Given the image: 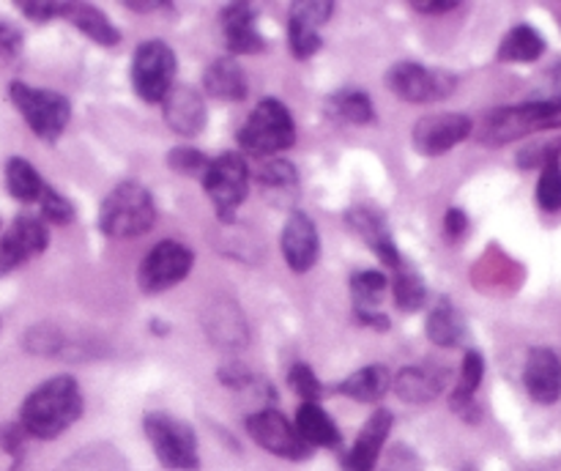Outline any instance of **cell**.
I'll use <instances>...</instances> for the list:
<instances>
[{"label": "cell", "mask_w": 561, "mask_h": 471, "mask_svg": "<svg viewBox=\"0 0 561 471\" xmlns=\"http://www.w3.org/2000/svg\"><path fill=\"white\" fill-rule=\"evenodd\" d=\"M392 387V372L387 365H367L337 383V392L359 403H376Z\"/></svg>", "instance_id": "25"}, {"label": "cell", "mask_w": 561, "mask_h": 471, "mask_svg": "<svg viewBox=\"0 0 561 471\" xmlns=\"http://www.w3.org/2000/svg\"><path fill=\"white\" fill-rule=\"evenodd\" d=\"M288 381H290V387H294V392L301 398V403H316V400L321 398V392H323L321 381H318V376L312 372V367L305 365V361H299V365L290 367Z\"/></svg>", "instance_id": "36"}, {"label": "cell", "mask_w": 561, "mask_h": 471, "mask_svg": "<svg viewBox=\"0 0 561 471\" xmlns=\"http://www.w3.org/2000/svg\"><path fill=\"white\" fill-rule=\"evenodd\" d=\"M222 22L225 44L230 53L247 55V53H261L266 47L263 36L255 27V9L250 3H233L219 14Z\"/></svg>", "instance_id": "20"}, {"label": "cell", "mask_w": 561, "mask_h": 471, "mask_svg": "<svg viewBox=\"0 0 561 471\" xmlns=\"http://www.w3.org/2000/svg\"><path fill=\"white\" fill-rule=\"evenodd\" d=\"M279 244H283L285 261H288V266L294 268L296 274H305L316 266L318 250H321V246H318L316 222H312L305 211L290 214L288 222H285L283 228Z\"/></svg>", "instance_id": "16"}, {"label": "cell", "mask_w": 561, "mask_h": 471, "mask_svg": "<svg viewBox=\"0 0 561 471\" xmlns=\"http://www.w3.org/2000/svg\"><path fill=\"white\" fill-rule=\"evenodd\" d=\"M60 345H64V337H60L58 329L53 326H33L25 337V348L31 351V354L53 356L58 354Z\"/></svg>", "instance_id": "38"}, {"label": "cell", "mask_w": 561, "mask_h": 471, "mask_svg": "<svg viewBox=\"0 0 561 471\" xmlns=\"http://www.w3.org/2000/svg\"><path fill=\"white\" fill-rule=\"evenodd\" d=\"M49 244V230L42 219L36 217H16L9 225L3 236H0V277L14 268H20L22 263L31 261V257L42 255Z\"/></svg>", "instance_id": "12"}, {"label": "cell", "mask_w": 561, "mask_h": 471, "mask_svg": "<svg viewBox=\"0 0 561 471\" xmlns=\"http://www.w3.org/2000/svg\"><path fill=\"white\" fill-rule=\"evenodd\" d=\"M427 337H431V343L444 345V348L458 345L466 337L463 318H460V312L449 301H442L431 312V318H427Z\"/></svg>", "instance_id": "31"}, {"label": "cell", "mask_w": 561, "mask_h": 471, "mask_svg": "<svg viewBox=\"0 0 561 471\" xmlns=\"http://www.w3.org/2000/svg\"><path fill=\"white\" fill-rule=\"evenodd\" d=\"M332 3H321V0L294 3L288 20V42L296 58L305 60L321 49V25L332 16Z\"/></svg>", "instance_id": "14"}, {"label": "cell", "mask_w": 561, "mask_h": 471, "mask_svg": "<svg viewBox=\"0 0 561 471\" xmlns=\"http://www.w3.org/2000/svg\"><path fill=\"white\" fill-rule=\"evenodd\" d=\"M20 9L27 20L47 22V20H55V16H66L69 3H53V0H22Z\"/></svg>", "instance_id": "40"}, {"label": "cell", "mask_w": 561, "mask_h": 471, "mask_svg": "<svg viewBox=\"0 0 561 471\" xmlns=\"http://www.w3.org/2000/svg\"><path fill=\"white\" fill-rule=\"evenodd\" d=\"M482 376H485V359H482V354L480 351H466L463 365H460V381L458 387L453 389L449 405H453V411H458V414L469 422L477 420L474 394L477 389H480Z\"/></svg>", "instance_id": "24"}, {"label": "cell", "mask_w": 561, "mask_h": 471, "mask_svg": "<svg viewBox=\"0 0 561 471\" xmlns=\"http://www.w3.org/2000/svg\"><path fill=\"white\" fill-rule=\"evenodd\" d=\"M175 53L159 38L142 42L131 58V85L137 96L148 104H157L168 96L175 77Z\"/></svg>", "instance_id": "7"}, {"label": "cell", "mask_w": 561, "mask_h": 471, "mask_svg": "<svg viewBox=\"0 0 561 471\" xmlns=\"http://www.w3.org/2000/svg\"><path fill=\"white\" fill-rule=\"evenodd\" d=\"M80 414L82 392L77 381L71 376H55L27 394L20 409V425L27 436L49 441L69 430Z\"/></svg>", "instance_id": "1"}, {"label": "cell", "mask_w": 561, "mask_h": 471, "mask_svg": "<svg viewBox=\"0 0 561 471\" xmlns=\"http://www.w3.org/2000/svg\"><path fill=\"white\" fill-rule=\"evenodd\" d=\"M392 387L405 403H427V400L438 398V392L444 389V372L433 365L403 367L392 378Z\"/></svg>", "instance_id": "21"}, {"label": "cell", "mask_w": 561, "mask_h": 471, "mask_svg": "<svg viewBox=\"0 0 561 471\" xmlns=\"http://www.w3.org/2000/svg\"><path fill=\"white\" fill-rule=\"evenodd\" d=\"M25 436L27 433L22 430V425H3L0 427V449L9 452L11 458H20L25 452Z\"/></svg>", "instance_id": "41"}, {"label": "cell", "mask_w": 561, "mask_h": 471, "mask_svg": "<svg viewBox=\"0 0 561 471\" xmlns=\"http://www.w3.org/2000/svg\"><path fill=\"white\" fill-rule=\"evenodd\" d=\"M239 142L244 151L255 153V157L288 151L296 142L294 115L277 99H263L250 113L247 124L241 126Z\"/></svg>", "instance_id": "5"}, {"label": "cell", "mask_w": 561, "mask_h": 471, "mask_svg": "<svg viewBox=\"0 0 561 471\" xmlns=\"http://www.w3.org/2000/svg\"><path fill=\"white\" fill-rule=\"evenodd\" d=\"M5 186H9L11 197L20 203H38L47 189L42 173L22 157H11L5 164Z\"/></svg>", "instance_id": "28"}, {"label": "cell", "mask_w": 561, "mask_h": 471, "mask_svg": "<svg viewBox=\"0 0 561 471\" xmlns=\"http://www.w3.org/2000/svg\"><path fill=\"white\" fill-rule=\"evenodd\" d=\"M22 53V33L11 22H0V58L14 60Z\"/></svg>", "instance_id": "42"}, {"label": "cell", "mask_w": 561, "mask_h": 471, "mask_svg": "<svg viewBox=\"0 0 561 471\" xmlns=\"http://www.w3.org/2000/svg\"><path fill=\"white\" fill-rule=\"evenodd\" d=\"M192 263H195V255H192L190 246L173 239L159 241L140 263V272H137L140 288L146 294H159V290L173 288L192 272Z\"/></svg>", "instance_id": "10"}, {"label": "cell", "mask_w": 561, "mask_h": 471, "mask_svg": "<svg viewBox=\"0 0 561 471\" xmlns=\"http://www.w3.org/2000/svg\"><path fill=\"white\" fill-rule=\"evenodd\" d=\"M444 228H447V233L453 236V239H460V236L469 230V217H466L460 208H449L447 219H444Z\"/></svg>", "instance_id": "43"}, {"label": "cell", "mask_w": 561, "mask_h": 471, "mask_svg": "<svg viewBox=\"0 0 561 471\" xmlns=\"http://www.w3.org/2000/svg\"><path fill=\"white\" fill-rule=\"evenodd\" d=\"M542 53H546V38L531 25H515L499 47V58L513 60V64H531Z\"/></svg>", "instance_id": "29"}, {"label": "cell", "mask_w": 561, "mask_h": 471, "mask_svg": "<svg viewBox=\"0 0 561 471\" xmlns=\"http://www.w3.org/2000/svg\"><path fill=\"white\" fill-rule=\"evenodd\" d=\"M294 427H296V433L301 436V441H305L310 449H316V447L334 449L340 441H343V436H340L334 420L318 403H301L299 409H296V425Z\"/></svg>", "instance_id": "22"}, {"label": "cell", "mask_w": 561, "mask_h": 471, "mask_svg": "<svg viewBox=\"0 0 561 471\" xmlns=\"http://www.w3.org/2000/svg\"><path fill=\"white\" fill-rule=\"evenodd\" d=\"M203 186H206V195L211 197L219 217L228 222L236 208L244 203L247 192H250V170H247V162L239 153H222V157L211 159L206 173H203Z\"/></svg>", "instance_id": "8"}, {"label": "cell", "mask_w": 561, "mask_h": 471, "mask_svg": "<svg viewBox=\"0 0 561 471\" xmlns=\"http://www.w3.org/2000/svg\"><path fill=\"white\" fill-rule=\"evenodd\" d=\"M392 411L378 409L370 420L365 422V427L356 436L354 447L345 455L343 471H373L376 469L378 458H381V449L387 444L389 433H392Z\"/></svg>", "instance_id": "17"}, {"label": "cell", "mask_w": 561, "mask_h": 471, "mask_svg": "<svg viewBox=\"0 0 561 471\" xmlns=\"http://www.w3.org/2000/svg\"><path fill=\"white\" fill-rule=\"evenodd\" d=\"M208 162L211 159L206 157L203 151H195V148H175V151L168 153V164L173 170H179V173L184 175H197V173H206Z\"/></svg>", "instance_id": "39"}, {"label": "cell", "mask_w": 561, "mask_h": 471, "mask_svg": "<svg viewBox=\"0 0 561 471\" xmlns=\"http://www.w3.org/2000/svg\"><path fill=\"white\" fill-rule=\"evenodd\" d=\"M261 186L274 203H294L299 197V175L285 159H274L261 170Z\"/></svg>", "instance_id": "30"}, {"label": "cell", "mask_w": 561, "mask_h": 471, "mask_svg": "<svg viewBox=\"0 0 561 471\" xmlns=\"http://www.w3.org/2000/svg\"><path fill=\"white\" fill-rule=\"evenodd\" d=\"M247 433H250L252 441H255L257 447H263L266 452L277 455V458L305 460V458H310V452H312V449L301 441V436L296 433V427L274 409H263V411H257V414L247 416Z\"/></svg>", "instance_id": "11"}, {"label": "cell", "mask_w": 561, "mask_h": 471, "mask_svg": "<svg viewBox=\"0 0 561 471\" xmlns=\"http://www.w3.org/2000/svg\"><path fill=\"white\" fill-rule=\"evenodd\" d=\"M329 110H332L334 118H340L343 124H370L376 118V110H373V102L367 93L362 91H337L332 99H329Z\"/></svg>", "instance_id": "32"}, {"label": "cell", "mask_w": 561, "mask_h": 471, "mask_svg": "<svg viewBox=\"0 0 561 471\" xmlns=\"http://www.w3.org/2000/svg\"><path fill=\"white\" fill-rule=\"evenodd\" d=\"M474 129V120L463 113L425 115L414 126V148L422 157H442L449 148L463 142Z\"/></svg>", "instance_id": "13"}, {"label": "cell", "mask_w": 561, "mask_h": 471, "mask_svg": "<svg viewBox=\"0 0 561 471\" xmlns=\"http://www.w3.org/2000/svg\"><path fill=\"white\" fill-rule=\"evenodd\" d=\"M157 206L140 181H121L102 200L99 208V228L113 239H131L153 228Z\"/></svg>", "instance_id": "3"}, {"label": "cell", "mask_w": 561, "mask_h": 471, "mask_svg": "<svg viewBox=\"0 0 561 471\" xmlns=\"http://www.w3.org/2000/svg\"><path fill=\"white\" fill-rule=\"evenodd\" d=\"M524 383L537 403H557L561 398V359L551 348H531L524 367Z\"/></svg>", "instance_id": "19"}, {"label": "cell", "mask_w": 561, "mask_h": 471, "mask_svg": "<svg viewBox=\"0 0 561 471\" xmlns=\"http://www.w3.org/2000/svg\"><path fill=\"white\" fill-rule=\"evenodd\" d=\"M561 126V99L548 102H526L518 107L491 110L480 124H474L471 135L485 146H504L518 137L535 135V131L559 129Z\"/></svg>", "instance_id": "2"}, {"label": "cell", "mask_w": 561, "mask_h": 471, "mask_svg": "<svg viewBox=\"0 0 561 471\" xmlns=\"http://www.w3.org/2000/svg\"><path fill=\"white\" fill-rule=\"evenodd\" d=\"M414 9L422 14H444V11L458 9V0H416Z\"/></svg>", "instance_id": "44"}, {"label": "cell", "mask_w": 561, "mask_h": 471, "mask_svg": "<svg viewBox=\"0 0 561 471\" xmlns=\"http://www.w3.org/2000/svg\"><path fill=\"white\" fill-rule=\"evenodd\" d=\"M345 222H348V228L354 230V233L359 236L373 252H376L378 261H383L392 268L403 266V263H400V252L398 246H394L392 233H389L387 219H383V214L378 211V208L354 206L348 214H345Z\"/></svg>", "instance_id": "15"}, {"label": "cell", "mask_w": 561, "mask_h": 471, "mask_svg": "<svg viewBox=\"0 0 561 471\" xmlns=\"http://www.w3.org/2000/svg\"><path fill=\"white\" fill-rule=\"evenodd\" d=\"M9 96L25 118V124L33 129V135L42 137V140H58L69 126L71 104L60 93L47 91V88H31L27 82L14 80L9 85Z\"/></svg>", "instance_id": "6"}, {"label": "cell", "mask_w": 561, "mask_h": 471, "mask_svg": "<svg viewBox=\"0 0 561 471\" xmlns=\"http://www.w3.org/2000/svg\"><path fill=\"white\" fill-rule=\"evenodd\" d=\"M142 430L148 444L157 452L159 463L170 471H197L201 469V452H197V436L179 416L151 411L142 416Z\"/></svg>", "instance_id": "4"}, {"label": "cell", "mask_w": 561, "mask_h": 471, "mask_svg": "<svg viewBox=\"0 0 561 471\" xmlns=\"http://www.w3.org/2000/svg\"><path fill=\"white\" fill-rule=\"evenodd\" d=\"M66 20L75 22L77 31L85 33L88 38H93L102 47H115L121 42L118 27L110 22V16H104L102 11L93 9L88 3H69V11H66Z\"/></svg>", "instance_id": "27"}, {"label": "cell", "mask_w": 561, "mask_h": 471, "mask_svg": "<svg viewBox=\"0 0 561 471\" xmlns=\"http://www.w3.org/2000/svg\"><path fill=\"white\" fill-rule=\"evenodd\" d=\"M203 85H206L211 96L228 99V102L247 96V77L233 58L214 60L206 69V74H203Z\"/></svg>", "instance_id": "26"}, {"label": "cell", "mask_w": 561, "mask_h": 471, "mask_svg": "<svg viewBox=\"0 0 561 471\" xmlns=\"http://www.w3.org/2000/svg\"><path fill=\"white\" fill-rule=\"evenodd\" d=\"M164 104V124L175 131V135L195 137L206 126V102L201 93L190 85H173L168 96L162 99Z\"/></svg>", "instance_id": "18"}, {"label": "cell", "mask_w": 561, "mask_h": 471, "mask_svg": "<svg viewBox=\"0 0 561 471\" xmlns=\"http://www.w3.org/2000/svg\"><path fill=\"white\" fill-rule=\"evenodd\" d=\"M206 332L208 337L225 348H239L247 343V326L241 318L239 305L230 299H217L211 310H206Z\"/></svg>", "instance_id": "23"}, {"label": "cell", "mask_w": 561, "mask_h": 471, "mask_svg": "<svg viewBox=\"0 0 561 471\" xmlns=\"http://www.w3.org/2000/svg\"><path fill=\"white\" fill-rule=\"evenodd\" d=\"M455 77L444 69H427L422 64H403L392 66L387 74V85L394 96L405 99V102L414 104H427L438 102V99L449 96L455 91Z\"/></svg>", "instance_id": "9"}, {"label": "cell", "mask_w": 561, "mask_h": 471, "mask_svg": "<svg viewBox=\"0 0 561 471\" xmlns=\"http://www.w3.org/2000/svg\"><path fill=\"white\" fill-rule=\"evenodd\" d=\"M392 296H394V305H398L400 310H405V312L420 310L427 299L425 279H422L416 272H411V268L400 266L398 274H394Z\"/></svg>", "instance_id": "34"}, {"label": "cell", "mask_w": 561, "mask_h": 471, "mask_svg": "<svg viewBox=\"0 0 561 471\" xmlns=\"http://www.w3.org/2000/svg\"><path fill=\"white\" fill-rule=\"evenodd\" d=\"M38 208H42V219H47V222L69 225L71 219H75V206H71L64 195H58L53 186L44 189L42 200H38Z\"/></svg>", "instance_id": "37"}, {"label": "cell", "mask_w": 561, "mask_h": 471, "mask_svg": "<svg viewBox=\"0 0 561 471\" xmlns=\"http://www.w3.org/2000/svg\"><path fill=\"white\" fill-rule=\"evenodd\" d=\"M537 203L546 211L561 208V153H553L542 162L540 181H537Z\"/></svg>", "instance_id": "35"}, {"label": "cell", "mask_w": 561, "mask_h": 471, "mask_svg": "<svg viewBox=\"0 0 561 471\" xmlns=\"http://www.w3.org/2000/svg\"><path fill=\"white\" fill-rule=\"evenodd\" d=\"M389 279L381 272H356L351 277V294H354L356 312H378V301L387 296Z\"/></svg>", "instance_id": "33"}]
</instances>
